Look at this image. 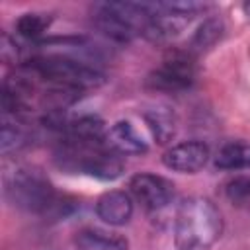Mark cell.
<instances>
[{"label": "cell", "instance_id": "10", "mask_svg": "<svg viewBox=\"0 0 250 250\" xmlns=\"http://www.w3.org/2000/svg\"><path fill=\"white\" fill-rule=\"evenodd\" d=\"M76 250H129V242L125 236L117 232H107L102 229H82L74 234Z\"/></svg>", "mask_w": 250, "mask_h": 250}, {"label": "cell", "instance_id": "6", "mask_svg": "<svg viewBox=\"0 0 250 250\" xmlns=\"http://www.w3.org/2000/svg\"><path fill=\"white\" fill-rule=\"evenodd\" d=\"M129 189L135 195V199L150 211L164 209L174 197L172 182L156 174H135L129 182Z\"/></svg>", "mask_w": 250, "mask_h": 250}, {"label": "cell", "instance_id": "13", "mask_svg": "<svg viewBox=\"0 0 250 250\" xmlns=\"http://www.w3.org/2000/svg\"><path fill=\"white\" fill-rule=\"evenodd\" d=\"M223 31H225V25L219 18H207L195 29V33L191 37V43H189V49L195 51V53H203V51L211 49L223 37Z\"/></svg>", "mask_w": 250, "mask_h": 250}, {"label": "cell", "instance_id": "2", "mask_svg": "<svg viewBox=\"0 0 250 250\" xmlns=\"http://www.w3.org/2000/svg\"><path fill=\"white\" fill-rule=\"evenodd\" d=\"M23 68L35 74L37 78H41L43 82L61 84L66 88H74L78 92L88 88H98L105 80L98 68L84 64L66 55H37L31 57L23 64Z\"/></svg>", "mask_w": 250, "mask_h": 250}, {"label": "cell", "instance_id": "5", "mask_svg": "<svg viewBox=\"0 0 250 250\" xmlns=\"http://www.w3.org/2000/svg\"><path fill=\"white\" fill-rule=\"evenodd\" d=\"M195 80V66L186 55H172L156 70L150 72L146 84L160 92H182L188 90Z\"/></svg>", "mask_w": 250, "mask_h": 250}, {"label": "cell", "instance_id": "15", "mask_svg": "<svg viewBox=\"0 0 250 250\" xmlns=\"http://www.w3.org/2000/svg\"><path fill=\"white\" fill-rule=\"evenodd\" d=\"M25 143H27V133L20 125V119H14V121L4 119L2 137H0V148H2V152L8 154V152H14V150H20Z\"/></svg>", "mask_w": 250, "mask_h": 250}, {"label": "cell", "instance_id": "8", "mask_svg": "<svg viewBox=\"0 0 250 250\" xmlns=\"http://www.w3.org/2000/svg\"><path fill=\"white\" fill-rule=\"evenodd\" d=\"M96 213L104 223H107L111 227H121L125 223H129V219L133 215L131 195L121 189L105 191L96 201Z\"/></svg>", "mask_w": 250, "mask_h": 250}, {"label": "cell", "instance_id": "9", "mask_svg": "<svg viewBox=\"0 0 250 250\" xmlns=\"http://www.w3.org/2000/svg\"><path fill=\"white\" fill-rule=\"evenodd\" d=\"M105 143L117 154H145L148 150L143 137L131 125V121H117L105 133Z\"/></svg>", "mask_w": 250, "mask_h": 250}, {"label": "cell", "instance_id": "1", "mask_svg": "<svg viewBox=\"0 0 250 250\" xmlns=\"http://www.w3.org/2000/svg\"><path fill=\"white\" fill-rule=\"evenodd\" d=\"M223 232L219 207L201 195L180 203L174 223V242L178 250H209Z\"/></svg>", "mask_w": 250, "mask_h": 250}, {"label": "cell", "instance_id": "16", "mask_svg": "<svg viewBox=\"0 0 250 250\" xmlns=\"http://www.w3.org/2000/svg\"><path fill=\"white\" fill-rule=\"evenodd\" d=\"M225 195L227 199L240 209L250 211V174L246 176H236L225 186Z\"/></svg>", "mask_w": 250, "mask_h": 250}, {"label": "cell", "instance_id": "4", "mask_svg": "<svg viewBox=\"0 0 250 250\" xmlns=\"http://www.w3.org/2000/svg\"><path fill=\"white\" fill-rule=\"evenodd\" d=\"M6 195L27 213H47L57 205L53 184L37 168H18L6 184Z\"/></svg>", "mask_w": 250, "mask_h": 250}, {"label": "cell", "instance_id": "12", "mask_svg": "<svg viewBox=\"0 0 250 250\" xmlns=\"http://www.w3.org/2000/svg\"><path fill=\"white\" fill-rule=\"evenodd\" d=\"M145 119L148 123V129H150L152 137L160 145H166V143H170L174 139V135H176V119L166 107H156L152 111H146Z\"/></svg>", "mask_w": 250, "mask_h": 250}, {"label": "cell", "instance_id": "14", "mask_svg": "<svg viewBox=\"0 0 250 250\" xmlns=\"http://www.w3.org/2000/svg\"><path fill=\"white\" fill-rule=\"evenodd\" d=\"M49 25H51V18L47 14L31 12V14H23L16 21V33L25 41H35L47 31Z\"/></svg>", "mask_w": 250, "mask_h": 250}, {"label": "cell", "instance_id": "11", "mask_svg": "<svg viewBox=\"0 0 250 250\" xmlns=\"http://www.w3.org/2000/svg\"><path fill=\"white\" fill-rule=\"evenodd\" d=\"M215 166L219 170H246L250 168V143L230 141L223 145L215 154Z\"/></svg>", "mask_w": 250, "mask_h": 250}, {"label": "cell", "instance_id": "17", "mask_svg": "<svg viewBox=\"0 0 250 250\" xmlns=\"http://www.w3.org/2000/svg\"><path fill=\"white\" fill-rule=\"evenodd\" d=\"M242 10H244V14H246V18L250 20V2H244V4H242Z\"/></svg>", "mask_w": 250, "mask_h": 250}, {"label": "cell", "instance_id": "7", "mask_svg": "<svg viewBox=\"0 0 250 250\" xmlns=\"http://www.w3.org/2000/svg\"><path fill=\"white\" fill-rule=\"evenodd\" d=\"M209 160V146L201 141H184L162 154V164L180 174H193Z\"/></svg>", "mask_w": 250, "mask_h": 250}, {"label": "cell", "instance_id": "3", "mask_svg": "<svg viewBox=\"0 0 250 250\" xmlns=\"http://www.w3.org/2000/svg\"><path fill=\"white\" fill-rule=\"evenodd\" d=\"M152 18V4L139 2H105L94 12L96 27L115 43H129L139 33L145 35Z\"/></svg>", "mask_w": 250, "mask_h": 250}]
</instances>
